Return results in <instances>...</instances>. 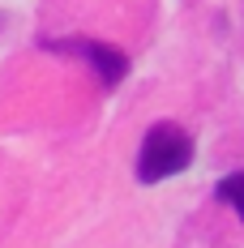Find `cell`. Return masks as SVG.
I'll list each match as a JSON object with an SVG mask.
<instances>
[{"label": "cell", "mask_w": 244, "mask_h": 248, "mask_svg": "<svg viewBox=\"0 0 244 248\" xmlns=\"http://www.w3.org/2000/svg\"><path fill=\"white\" fill-rule=\"evenodd\" d=\"M214 197L227 201L236 214H240V223H244V171H231L227 180H219V188H214Z\"/></svg>", "instance_id": "3957f363"}, {"label": "cell", "mask_w": 244, "mask_h": 248, "mask_svg": "<svg viewBox=\"0 0 244 248\" xmlns=\"http://www.w3.org/2000/svg\"><path fill=\"white\" fill-rule=\"evenodd\" d=\"M51 51H65V56H77V60H86V64H95V73L103 77V86H120L124 73H129V56L116 47H107V43H95V39H51L43 43Z\"/></svg>", "instance_id": "7a4b0ae2"}, {"label": "cell", "mask_w": 244, "mask_h": 248, "mask_svg": "<svg viewBox=\"0 0 244 248\" xmlns=\"http://www.w3.org/2000/svg\"><path fill=\"white\" fill-rule=\"evenodd\" d=\"M193 163V137L180 124H154L142 137V154H137V180L142 184H159L167 175L184 171Z\"/></svg>", "instance_id": "6da1fadb"}]
</instances>
